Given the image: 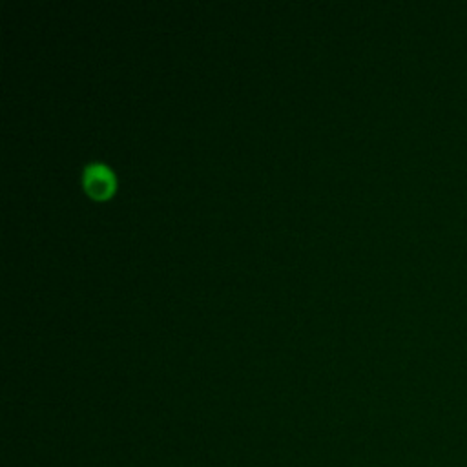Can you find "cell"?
Instances as JSON below:
<instances>
[{"label": "cell", "mask_w": 467, "mask_h": 467, "mask_svg": "<svg viewBox=\"0 0 467 467\" xmlns=\"http://www.w3.org/2000/svg\"><path fill=\"white\" fill-rule=\"evenodd\" d=\"M115 179L108 166L100 162H93L84 170V188L95 199H104L113 192Z\"/></svg>", "instance_id": "6da1fadb"}]
</instances>
